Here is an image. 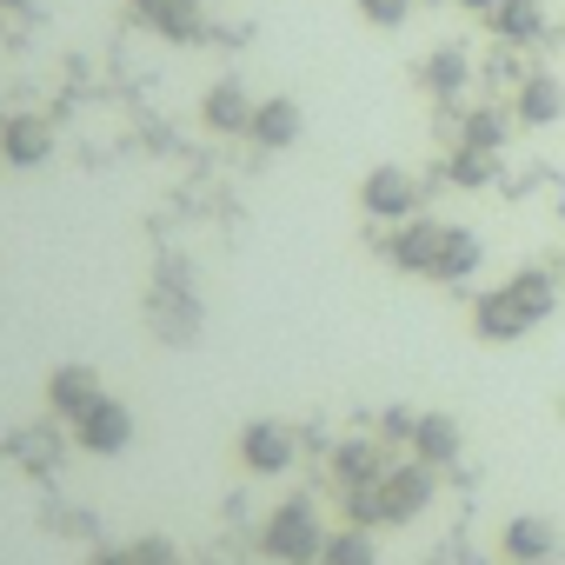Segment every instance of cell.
Masks as SVG:
<instances>
[{
  "mask_svg": "<svg viewBox=\"0 0 565 565\" xmlns=\"http://www.w3.org/2000/svg\"><path fill=\"white\" fill-rule=\"evenodd\" d=\"M433 505V466L413 459V466H393L380 472L373 486H353V525H406Z\"/></svg>",
  "mask_w": 565,
  "mask_h": 565,
  "instance_id": "1",
  "label": "cell"
},
{
  "mask_svg": "<svg viewBox=\"0 0 565 565\" xmlns=\"http://www.w3.org/2000/svg\"><path fill=\"white\" fill-rule=\"evenodd\" d=\"M259 545H266V558H279V565H320L327 525H320V512H313L307 499H287V505H273Z\"/></svg>",
  "mask_w": 565,
  "mask_h": 565,
  "instance_id": "2",
  "label": "cell"
},
{
  "mask_svg": "<svg viewBox=\"0 0 565 565\" xmlns=\"http://www.w3.org/2000/svg\"><path fill=\"white\" fill-rule=\"evenodd\" d=\"M294 459H300V433L287 419H253V426H239V466L246 472L273 479V472H287Z\"/></svg>",
  "mask_w": 565,
  "mask_h": 565,
  "instance_id": "3",
  "label": "cell"
},
{
  "mask_svg": "<svg viewBox=\"0 0 565 565\" xmlns=\"http://www.w3.org/2000/svg\"><path fill=\"white\" fill-rule=\"evenodd\" d=\"M360 206H366L373 220H393V226H399V220L419 213V180H413L406 167L386 160V167H373V173L360 180Z\"/></svg>",
  "mask_w": 565,
  "mask_h": 565,
  "instance_id": "4",
  "label": "cell"
},
{
  "mask_svg": "<svg viewBox=\"0 0 565 565\" xmlns=\"http://www.w3.org/2000/svg\"><path fill=\"white\" fill-rule=\"evenodd\" d=\"M127 8H134L140 28H153L173 47H200L206 41V8L200 0H127Z\"/></svg>",
  "mask_w": 565,
  "mask_h": 565,
  "instance_id": "5",
  "label": "cell"
},
{
  "mask_svg": "<svg viewBox=\"0 0 565 565\" xmlns=\"http://www.w3.org/2000/svg\"><path fill=\"white\" fill-rule=\"evenodd\" d=\"M74 439H81V452H100V459L127 452V446H134V406H120V399H94V406L74 419Z\"/></svg>",
  "mask_w": 565,
  "mask_h": 565,
  "instance_id": "6",
  "label": "cell"
},
{
  "mask_svg": "<svg viewBox=\"0 0 565 565\" xmlns=\"http://www.w3.org/2000/svg\"><path fill=\"white\" fill-rule=\"evenodd\" d=\"M94 399H107V386H100V373H94L87 360H61V366L47 373V406H54L61 419H81Z\"/></svg>",
  "mask_w": 565,
  "mask_h": 565,
  "instance_id": "7",
  "label": "cell"
},
{
  "mask_svg": "<svg viewBox=\"0 0 565 565\" xmlns=\"http://www.w3.org/2000/svg\"><path fill=\"white\" fill-rule=\"evenodd\" d=\"M300 134H307V114H300V100H287V94L259 100V107H253V127H246V140H253V147H266V153L294 147Z\"/></svg>",
  "mask_w": 565,
  "mask_h": 565,
  "instance_id": "8",
  "label": "cell"
},
{
  "mask_svg": "<svg viewBox=\"0 0 565 565\" xmlns=\"http://www.w3.org/2000/svg\"><path fill=\"white\" fill-rule=\"evenodd\" d=\"M479 259H486V246H479L472 226H439L426 279H446V287H452V279H472V273H479Z\"/></svg>",
  "mask_w": 565,
  "mask_h": 565,
  "instance_id": "9",
  "label": "cell"
},
{
  "mask_svg": "<svg viewBox=\"0 0 565 565\" xmlns=\"http://www.w3.org/2000/svg\"><path fill=\"white\" fill-rule=\"evenodd\" d=\"M253 107H259V100H253L233 74L213 81V87L200 94V120H206V134H246V127H253Z\"/></svg>",
  "mask_w": 565,
  "mask_h": 565,
  "instance_id": "10",
  "label": "cell"
},
{
  "mask_svg": "<svg viewBox=\"0 0 565 565\" xmlns=\"http://www.w3.org/2000/svg\"><path fill=\"white\" fill-rule=\"evenodd\" d=\"M0 153H8V167H47L54 160V127L41 114H14L0 127Z\"/></svg>",
  "mask_w": 565,
  "mask_h": 565,
  "instance_id": "11",
  "label": "cell"
},
{
  "mask_svg": "<svg viewBox=\"0 0 565 565\" xmlns=\"http://www.w3.org/2000/svg\"><path fill=\"white\" fill-rule=\"evenodd\" d=\"M552 552H558V525H552L545 512L505 519V558H512V565H545Z\"/></svg>",
  "mask_w": 565,
  "mask_h": 565,
  "instance_id": "12",
  "label": "cell"
},
{
  "mask_svg": "<svg viewBox=\"0 0 565 565\" xmlns=\"http://www.w3.org/2000/svg\"><path fill=\"white\" fill-rule=\"evenodd\" d=\"M558 114H565V87H558V74H525L519 94H512V120H519V127H552Z\"/></svg>",
  "mask_w": 565,
  "mask_h": 565,
  "instance_id": "13",
  "label": "cell"
},
{
  "mask_svg": "<svg viewBox=\"0 0 565 565\" xmlns=\"http://www.w3.org/2000/svg\"><path fill=\"white\" fill-rule=\"evenodd\" d=\"M433 239H439V220H419V213H413V220H399V226L386 233L380 253H386L399 273H426V266H433Z\"/></svg>",
  "mask_w": 565,
  "mask_h": 565,
  "instance_id": "14",
  "label": "cell"
},
{
  "mask_svg": "<svg viewBox=\"0 0 565 565\" xmlns=\"http://www.w3.org/2000/svg\"><path fill=\"white\" fill-rule=\"evenodd\" d=\"M486 28H492L499 47H532V41H545V8L539 0H499L486 14Z\"/></svg>",
  "mask_w": 565,
  "mask_h": 565,
  "instance_id": "15",
  "label": "cell"
},
{
  "mask_svg": "<svg viewBox=\"0 0 565 565\" xmlns=\"http://www.w3.org/2000/svg\"><path fill=\"white\" fill-rule=\"evenodd\" d=\"M505 294H512V307L525 313V327H539V320L558 307V279H552L545 266H519V273L505 279Z\"/></svg>",
  "mask_w": 565,
  "mask_h": 565,
  "instance_id": "16",
  "label": "cell"
},
{
  "mask_svg": "<svg viewBox=\"0 0 565 565\" xmlns=\"http://www.w3.org/2000/svg\"><path fill=\"white\" fill-rule=\"evenodd\" d=\"M472 333L499 347V340H525L532 327H525V313L512 307V294H505V287H492V294H486V300L472 307Z\"/></svg>",
  "mask_w": 565,
  "mask_h": 565,
  "instance_id": "17",
  "label": "cell"
},
{
  "mask_svg": "<svg viewBox=\"0 0 565 565\" xmlns=\"http://www.w3.org/2000/svg\"><path fill=\"white\" fill-rule=\"evenodd\" d=\"M459 446H466V433H459V419H452V413H419L413 459H426V466H452V459H459Z\"/></svg>",
  "mask_w": 565,
  "mask_h": 565,
  "instance_id": "18",
  "label": "cell"
},
{
  "mask_svg": "<svg viewBox=\"0 0 565 565\" xmlns=\"http://www.w3.org/2000/svg\"><path fill=\"white\" fill-rule=\"evenodd\" d=\"M419 81H426V94H439V100H452V94H466V81H472V67H466V54H459V47H439V54H426V67H419Z\"/></svg>",
  "mask_w": 565,
  "mask_h": 565,
  "instance_id": "19",
  "label": "cell"
},
{
  "mask_svg": "<svg viewBox=\"0 0 565 565\" xmlns=\"http://www.w3.org/2000/svg\"><path fill=\"white\" fill-rule=\"evenodd\" d=\"M492 173H499V153H486V147H466V140H459V147L446 153V180H452V186H486Z\"/></svg>",
  "mask_w": 565,
  "mask_h": 565,
  "instance_id": "20",
  "label": "cell"
},
{
  "mask_svg": "<svg viewBox=\"0 0 565 565\" xmlns=\"http://www.w3.org/2000/svg\"><path fill=\"white\" fill-rule=\"evenodd\" d=\"M380 552H373V532L366 525H353V532H327V552H320V565H373Z\"/></svg>",
  "mask_w": 565,
  "mask_h": 565,
  "instance_id": "21",
  "label": "cell"
},
{
  "mask_svg": "<svg viewBox=\"0 0 565 565\" xmlns=\"http://www.w3.org/2000/svg\"><path fill=\"white\" fill-rule=\"evenodd\" d=\"M333 472H340V486H373V479H380V452H373L366 439H353V446L333 452Z\"/></svg>",
  "mask_w": 565,
  "mask_h": 565,
  "instance_id": "22",
  "label": "cell"
},
{
  "mask_svg": "<svg viewBox=\"0 0 565 565\" xmlns=\"http://www.w3.org/2000/svg\"><path fill=\"white\" fill-rule=\"evenodd\" d=\"M459 140H466V147H486V153H499V147H505V114H499V107H479V114H466Z\"/></svg>",
  "mask_w": 565,
  "mask_h": 565,
  "instance_id": "23",
  "label": "cell"
},
{
  "mask_svg": "<svg viewBox=\"0 0 565 565\" xmlns=\"http://www.w3.org/2000/svg\"><path fill=\"white\" fill-rule=\"evenodd\" d=\"M413 8H419V0H360V21L393 34V28H406V21H413Z\"/></svg>",
  "mask_w": 565,
  "mask_h": 565,
  "instance_id": "24",
  "label": "cell"
},
{
  "mask_svg": "<svg viewBox=\"0 0 565 565\" xmlns=\"http://www.w3.org/2000/svg\"><path fill=\"white\" fill-rule=\"evenodd\" d=\"M413 433H419V413H413V406H386V413H380V439L413 446Z\"/></svg>",
  "mask_w": 565,
  "mask_h": 565,
  "instance_id": "25",
  "label": "cell"
},
{
  "mask_svg": "<svg viewBox=\"0 0 565 565\" xmlns=\"http://www.w3.org/2000/svg\"><path fill=\"white\" fill-rule=\"evenodd\" d=\"M134 552H140V565H180V552H173L167 539H140Z\"/></svg>",
  "mask_w": 565,
  "mask_h": 565,
  "instance_id": "26",
  "label": "cell"
},
{
  "mask_svg": "<svg viewBox=\"0 0 565 565\" xmlns=\"http://www.w3.org/2000/svg\"><path fill=\"white\" fill-rule=\"evenodd\" d=\"M94 565H140V552H134V545H127V552H100Z\"/></svg>",
  "mask_w": 565,
  "mask_h": 565,
  "instance_id": "27",
  "label": "cell"
},
{
  "mask_svg": "<svg viewBox=\"0 0 565 565\" xmlns=\"http://www.w3.org/2000/svg\"><path fill=\"white\" fill-rule=\"evenodd\" d=\"M459 8H466V14H479V21H486V14H492V8H499V0H459Z\"/></svg>",
  "mask_w": 565,
  "mask_h": 565,
  "instance_id": "28",
  "label": "cell"
},
{
  "mask_svg": "<svg viewBox=\"0 0 565 565\" xmlns=\"http://www.w3.org/2000/svg\"><path fill=\"white\" fill-rule=\"evenodd\" d=\"M0 8H34V0H0Z\"/></svg>",
  "mask_w": 565,
  "mask_h": 565,
  "instance_id": "29",
  "label": "cell"
},
{
  "mask_svg": "<svg viewBox=\"0 0 565 565\" xmlns=\"http://www.w3.org/2000/svg\"><path fill=\"white\" fill-rule=\"evenodd\" d=\"M558 419H565V393H558Z\"/></svg>",
  "mask_w": 565,
  "mask_h": 565,
  "instance_id": "30",
  "label": "cell"
}]
</instances>
